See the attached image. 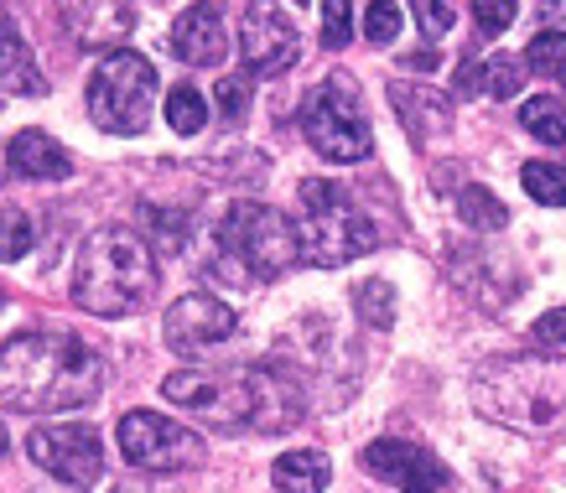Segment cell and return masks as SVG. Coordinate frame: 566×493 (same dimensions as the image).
I'll return each mask as SVG.
<instances>
[{
  "mask_svg": "<svg viewBox=\"0 0 566 493\" xmlns=\"http://www.w3.org/2000/svg\"><path fill=\"white\" fill-rule=\"evenodd\" d=\"M515 17L520 11L510 6V0H479V6H473V27H479V36H499Z\"/></svg>",
  "mask_w": 566,
  "mask_h": 493,
  "instance_id": "cell-31",
  "label": "cell"
},
{
  "mask_svg": "<svg viewBox=\"0 0 566 493\" xmlns=\"http://www.w3.org/2000/svg\"><path fill=\"white\" fill-rule=\"evenodd\" d=\"M140 223H146V239H151L161 255H177V250H182L188 213H167V208H156V203H140Z\"/></svg>",
  "mask_w": 566,
  "mask_h": 493,
  "instance_id": "cell-26",
  "label": "cell"
},
{
  "mask_svg": "<svg viewBox=\"0 0 566 493\" xmlns=\"http://www.w3.org/2000/svg\"><path fill=\"white\" fill-rule=\"evenodd\" d=\"M562 84H566V69H562Z\"/></svg>",
  "mask_w": 566,
  "mask_h": 493,
  "instance_id": "cell-36",
  "label": "cell"
},
{
  "mask_svg": "<svg viewBox=\"0 0 566 493\" xmlns=\"http://www.w3.org/2000/svg\"><path fill=\"white\" fill-rule=\"evenodd\" d=\"M104 358L73 333H21L6 338L0 358V385H6V406L11 410H78L99 400Z\"/></svg>",
  "mask_w": 566,
  "mask_h": 493,
  "instance_id": "cell-2",
  "label": "cell"
},
{
  "mask_svg": "<svg viewBox=\"0 0 566 493\" xmlns=\"http://www.w3.org/2000/svg\"><path fill=\"white\" fill-rule=\"evenodd\" d=\"M213 99H219V115L229 125H240L250 115V73H223L219 88H213Z\"/></svg>",
  "mask_w": 566,
  "mask_h": 493,
  "instance_id": "cell-29",
  "label": "cell"
},
{
  "mask_svg": "<svg viewBox=\"0 0 566 493\" xmlns=\"http://www.w3.org/2000/svg\"><path fill=\"white\" fill-rule=\"evenodd\" d=\"M27 458L36 468H48L52 478L73 483V489H88L104 473L99 431H88V426H36L27 437Z\"/></svg>",
  "mask_w": 566,
  "mask_h": 493,
  "instance_id": "cell-10",
  "label": "cell"
},
{
  "mask_svg": "<svg viewBox=\"0 0 566 493\" xmlns=\"http://www.w3.org/2000/svg\"><path fill=\"white\" fill-rule=\"evenodd\" d=\"M400 21H406V11H400L395 0H369V6H364V36H369L375 48H390L395 32H400Z\"/></svg>",
  "mask_w": 566,
  "mask_h": 493,
  "instance_id": "cell-28",
  "label": "cell"
},
{
  "mask_svg": "<svg viewBox=\"0 0 566 493\" xmlns=\"http://www.w3.org/2000/svg\"><path fill=\"white\" fill-rule=\"evenodd\" d=\"M525 69L531 73H556V78H562V69H566V32L562 27H546V32L531 36V48H525Z\"/></svg>",
  "mask_w": 566,
  "mask_h": 493,
  "instance_id": "cell-27",
  "label": "cell"
},
{
  "mask_svg": "<svg viewBox=\"0 0 566 493\" xmlns=\"http://www.w3.org/2000/svg\"><path fill=\"white\" fill-rule=\"evenodd\" d=\"M167 125H172L177 136H198L208 125V104H203V94L192 84H172L167 88Z\"/></svg>",
  "mask_w": 566,
  "mask_h": 493,
  "instance_id": "cell-23",
  "label": "cell"
},
{
  "mask_svg": "<svg viewBox=\"0 0 566 493\" xmlns=\"http://www.w3.org/2000/svg\"><path fill=\"white\" fill-rule=\"evenodd\" d=\"M520 182H525V192H531L535 203L566 208V171L556 167V161H525V167H520Z\"/></svg>",
  "mask_w": 566,
  "mask_h": 493,
  "instance_id": "cell-24",
  "label": "cell"
},
{
  "mask_svg": "<svg viewBox=\"0 0 566 493\" xmlns=\"http://www.w3.org/2000/svg\"><path fill=\"white\" fill-rule=\"evenodd\" d=\"M234 327H240L234 306H223L219 296L192 291V296H177V302L167 306V317H161V338H167L172 354L198 358V354H208V348H219L223 338H234Z\"/></svg>",
  "mask_w": 566,
  "mask_h": 493,
  "instance_id": "cell-11",
  "label": "cell"
},
{
  "mask_svg": "<svg viewBox=\"0 0 566 493\" xmlns=\"http://www.w3.org/2000/svg\"><path fill=\"white\" fill-rule=\"evenodd\" d=\"M172 52L188 69H219L229 52V27L219 6H188L172 27Z\"/></svg>",
  "mask_w": 566,
  "mask_h": 493,
  "instance_id": "cell-14",
  "label": "cell"
},
{
  "mask_svg": "<svg viewBox=\"0 0 566 493\" xmlns=\"http://www.w3.org/2000/svg\"><path fill=\"white\" fill-rule=\"evenodd\" d=\"M354 312H359L369 327H390L395 323V286L379 281V275L359 281V286H354Z\"/></svg>",
  "mask_w": 566,
  "mask_h": 493,
  "instance_id": "cell-25",
  "label": "cell"
},
{
  "mask_svg": "<svg viewBox=\"0 0 566 493\" xmlns=\"http://www.w3.org/2000/svg\"><path fill=\"white\" fill-rule=\"evenodd\" d=\"M364 468L385 483H395L400 493H437L447 483V468L437 462V452H427L421 442L406 437H379L364 447Z\"/></svg>",
  "mask_w": 566,
  "mask_h": 493,
  "instance_id": "cell-13",
  "label": "cell"
},
{
  "mask_svg": "<svg viewBox=\"0 0 566 493\" xmlns=\"http://www.w3.org/2000/svg\"><path fill=\"white\" fill-rule=\"evenodd\" d=\"M520 125H525L541 146H566V104L551 99V94H535V99L520 104Z\"/></svg>",
  "mask_w": 566,
  "mask_h": 493,
  "instance_id": "cell-22",
  "label": "cell"
},
{
  "mask_svg": "<svg viewBox=\"0 0 566 493\" xmlns=\"http://www.w3.org/2000/svg\"><path fill=\"white\" fill-rule=\"evenodd\" d=\"M240 52H244V69L250 78H275L296 63L302 52V36L286 21L281 6H244V27H240Z\"/></svg>",
  "mask_w": 566,
  "mask_h": 493,
  "instance_id": "cell-12",
  "label": "cell"
},
{
  "mask_svg": "<svg viewBox=\"0 0 566 493\" xmlns=\"http://www.w3.org/2000/svg\"><path fill=\"white\" fill-rule=\"evenodd\" d=\"M302 136L323 161H338V167L364 161L375 151V136H369V119L359 115V88L338 78V73L323 78L302 99Z\"/></svg>",
  "mask_w": 566,
  "mask_h": 493,
  "instance_id": "cell-8",
  "label": "cell"
},
{
  "mask_svg": "<svg viewBox=\"0 0 566 493\" xmlns=\"http://www.w3.org/2000/svg\"><path fill=\"white\" fill-rule=\"evenodd\" d=\"M0 42H6V94L17 99V94H27V99H36V94H48V78L36 73L32 63V48L21 42V32L6 21V32H0Z\"/></svg>",
  "mask_w": 566,
  "mask_h": 493,
  "instance_id": "cell-19",
  "label": "cell"
},
{
  "mask_svg": "<svg viewBox=\"0 0 566 493\" xmlns=\"http://www.w3.org/2000/svg\"><path fill=\"white\" fill-rule=\"evenodd\" d=\"M73 21H99V27H84L78 36V48H99L104 36H130L136 32V6H73L69 11Z\"/></svg>",
  "mask_w": 566,
  "mask_h": 493,
  "instance_id": "cell-20",
  "label": "cell"
},
{
  "mask_svg": "<svg viewBox=\"0 0 566 493\" xmlns=\"http://www.w3.org/2000/svg\"><path fill=\"white\" fill-rule=\"evenodd\" d=\"M161 395L213 431H286L302 421L307 395L281 364H234V369H177Z\"/></svg>",
  "mask_w": 566,
  "mask_h": 493,
  "instance_id": "cell-1",
  "label": "cell"
},
{
  "mask_svg": "<svg viewBox=\"0 0 566 493\" xmlns=\"http://www.w3.org/2000/svg\"><path fill=\"white\" fill-rule=\"evenodd\" d=\"M390 104L400 109V119H406V130H411L416 146H427L431 140V125L427 115L437 119V125H447V99L442 94H431V88H416V84H390Z\"/></svg>",
  "mask_w": 566,
  "mask_h": 493,
  "instance_id": "cell-18",
  "label": "cell"
},
{
  "mask_svg": "<svg viewBox=\"0 0 566 493\" xmlns=\"http://www.w3.org/2000/svg\"><path fill=\"white\" fill-rule=\"evenodd\" d=\"M6 167L11 177H32V182H63L73 171L69 151L48 136V130H17L11 146H6Z\"/></svg>",
  "mask_w": 566,
  "mask_h": 493,
  "instance_id": "cell-16",
  "label": "cell"
},
{
  "mask_svg": "<svg viewBox=\"0 0 566 493\" xmlns=\"http://www.w3.org/2000/svg\"><path fill=\"white\" fill-rule=\"evenodd\" d=\"M354 42V6L344 0H323V48L338 52Z\"/></svg>",
  "mask_w": 566,
  "mask_h": 493,
  "instance_id": "cell-30",
  "label": "cell"
},
{
  "mask_svg": "<svg viewBox=\"0 0 566 493\" xmlns=\"http://www.w3.org/2000/svg\"><path fill=\"white\" fill-rule=\"evenodd\" d=\"M458 219L468 223V229H479V234H499V229H510V208L499 203L489 188H479V182H468V188H458Z\"/></svg>",
  "mask_w": 566,
  "mask_h": 493,
  "instance_id": "cell-21",
  "label": "cell"
},
{
  "mask_svg": "<svg viewBox=\"0 0 566 493\" xmlns=\"http://www.w3.org/2000/svg\"><path fill=\"white\" fill-rule=\"evenodd\" d=\"M156 286L151 244L125 223H99L73 265V302L94 317H130Z\"/></svg>",
  "mask_w": 566,
  "mask_h": 493,
  "instance_id": "cell-4",
  "label": "cell"
},
{
  "mask_svg": "<svg viewBox=\"0 0 566 493\" xmlns=\"http://www.w3.org/2000/svg\"><path fill=\"white\" fill-rule=\"evenodd\" d=\"M27 250H32V219L17 213V208H6V265H17Z\"/></svg>",
  "mask_w": 566,
  "mask_h": 493,
  "instance_id": "cell-33",
  "label": "cell"
},
{
  "mask_svg": "<svg viewBox=\"0 0 566 493\" xmlns=\"http://www.w3.org/2000/svg\"><path fill=\"white\" fill-rule=\"evenodd\" d=\"M296 229H302V255L323 271L354 265L359 255L379 250V223L354 203V192L338 182H323V177L302 182V223Z\"/></svg>",
  "mask_w": 566,
  "mask_h": 493,
  "instance_id": "cell-5",
  "label": "cell"
},
{
  "mask_svg": "<svg viewBox=\"0 0 566 493\" xmlns=\"http://www.w3.org/2000/svg\"><path fill=\"white\" fill-rule=\"evenodd\" d=\"M219 244L260 281H275V275L292 271L296 260H307L302 255V229L281 208L255 203V198L229 203V213L219 219Z\"/></svg>",
  "mask_w": 566,
  "mask_h": 493,
  "instance_id": "cell-7",
  "label": "cell"
},
{
  "mask_svg": "<svg viewBox=\"0 0 566 493\" xmlns=\"http://www.w3.org/2000/svg\"><path fill=\"white\" fill-rule=\"evenodd\" d=\"M411 17L421 21V32H427L431 42H442L447 27H452V6H447V0H416Z\"/></svg>",
  "mask_w": 566,
  "mask_h": 493,
  "instance_id": "cell-32",
  "label": "cell"
},
{
  "mask_svg": "<svg viewBox=\"0 0 566 493\" xmlns=\"http://www.w3.org/2000/svg\"><path fill=\"white\" fill-rule=\"evenodd\" d=\"M115 442H120V458L146 478L182 473V468H198V462H203V442L192 437L188 426L167 421V416H156V410H125Z\"/></svg>",
  "mask_w": 566,
  "mask_h": 493,
  "instance_id": "cell-9",
  "label": "cell"
},
{
  "mask_svg": "<svg viewBox=\"0 0 566 493\" xmlns=\"http://www.w3.org/2000/svg\"><path fill=\"white\" fill-rule=\"evenodd\" d=\"M109 493H182V489H172V483H146V478H136V483H115Z\"/></svg>",
  "mask_w": 566,
  "mask_h": 493,
  "instance_id": "cell-35",
  "label": "cell"
},
{
  "mask_svg": "<svg viewBox=\"0 0 566 493\" xmlns=\"http://www.w3.org/2000/svg\"><path fill=\"white\" fill-rule=\"evenodd\" d=\"M473 406L520 437H566V358L499 354L473 375Z\"/></svg>",
  "mask_w": 566,
  "mask_h": 493,
  "instance_id": "cell-3",
  "label": "cell"
},
{
  "mask_svg": "<svg viewBox=\"0 0 566 493\" xmlns=\"http://www.w3.org/2000/svg\"><path fill=\"white\" fill-rule=\"evenodd\" d=\"M525 78H531V69H525V57H515V52L463 57V69H458V88L463 94H489V99H520Z\"/></svg>",
  "mask_w": 566,
  "mask_h": 493,
  "instance_id": "cell-15",
  "label": "cell"
},
{
  "mask_svg": "<svg viewBox=\"0 0 566 493\" xmlns=\"http://www.w3.org/2000/svg\"><path fill=\"white\" fill-rule=\"evenodd\" d=\"M156 88H161V78H156L146 52H104L88 73V115L109 136H140L151 125Z\"/></svg>",
  "mask_w": 566,
  "mask_h": 493,
  "instance_id": "cell-6",
  "label": "cell"
},
{
  "mask_svg": "<svg viewBox=\"0 0 566 493\" xmlns=\"http://www.w3.org/2000/svg\"><path fill=\"white\" fill-rule=\"evenodd\" d=\"M327 478H333V462H327V452H312V447H302V452H281L275 468H271L275 493H323Z\"/></svg>",
  "mask_w": 566,
  "mask_h": 493,
  "instance_id": "cell-17",
  "label": "cell"
},
{
  "mask_svg": "<svg viewBox=\"0 0 566 493\" xmlns=\"http://www.w3.org/2000/svg\"><path fill=\"white\" fill-rule=\"evenodd\" d=\"M535 343H551V348H566V306H551L546 317L535 323Z\"/></svg>",
  "mask_w": 566,
  "mask_h": 493,
  "instance_id": "cell-34",
  "label": "cell"
}]
</instances>
